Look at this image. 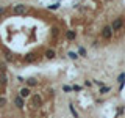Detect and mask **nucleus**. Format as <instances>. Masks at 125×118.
Returning a JSON list of instances; mask_svg holds the SVG:
<instances>
[{"label":"nucleus","instance_id":"4","mask_svg":"<svg viewBox=\"0 0 125 118\" xmlns=\"http://www.w3.org/2000/svg\"><path fill=\"white\" fill-rule=\"evenodd\" d=\"M122 27H124V19L122 17H116L114 21H113V24H111L113 31H120V30H122Z\"/></svg>","mask_w":125,"mask_h":118},{"label":"nucleus","instance_id":"24","mask_svg":"<svg viewBox=\"0 0 125 118\" xmlns=\"http://www.w3.org/2000/svg\"><path fill=\"white\" fill-rule=\"evenodd\" d=\"M5 13H6V10H5V8L2 6V8H0V16H3V14H5Z\"/></svg>","mask_w":125,"mask_h":118},{"label":"nucleus","instance_id":"18","mask_svg":"<svg viewBox=\"0 0 125 118\" xmlns=\"http://www.w3.org/2000/svg\"><path fill=\"white\" fill-rule=\"evenodd\" d=\"M58 8H60V3H53V5H49V6H47V10L55 11V10H58Z\"/></svg>","mask_w":125,"mask_h":118},{"label":"nucleus","instance_id":"21","mask_svg":"<svg viewBox=\"0 0 125 118\" xmlns=\"http://www.w3.org/2000/svg\"><path fill=\"white\" fill-rule=\"evenodd\" d=\"M16 79H17V82H19V84H25V82H27V79H23V77H21V76H17Z\"/></svg>","mask_w":125,"mask_h":118},{"label":"nucleus","instance_id":"6","mask_svg":"<svg viewBox=\"0 0 125 118\" xmlns=\"http://www.w3.org/2000/svg\"><path fill=\"white\" fill-rule=\"evenodd\" d=\"M14 105H16V107H17V109H23V107H25V102H23V98L22 96H19V94H17V96H14Z\"/></svg>","mask_w":125,"mask_h":118},{"label":"nucleus","instance_id":"13","mask_svg":"<svg viewBox=\"0 0 125 118\" xmlns=\"http://www.w3.org/2000/svg\"><path fill=\"white\" fill-rule=\"evenodd\" d=\"M77 54L80 55V57H88V50H86L83 46H78V50H77Z\"/></svg>","mask_w":125,"mask_h":118},{"label":"nucleus","instance_id":"8","mask_svg":"<svg viewBox=\"0 0 125 118\" xmlns=\"http://www.w3.org/2000/svg\"><path fill=\"white\" fill-rule=\"evenodd\" d=\"M117 82H119V91H120V90L124 88V85H125V73H120V74H119Z\"/></svg>","mask_w":125,"mask_h":118},{"label":"nucleus","instance_id":"15","mask_svg":"<svg viewBox=\"0 0 125 118\" xmlns=\"http://www.w3.org/2000/svg\"><path fill=\"white\" fill-rule=\"evenodd\" d=\"M111 91V87H108V85H103V87H100V90H99V93L100 94H106Z\"/></svg>","mask_w":125,"mask_h":118},{"label":"nucleus","instance_id":"11","mask_svg":"<svg viewBox=\"0 0 125 118\" xmlns=\"http://www.w3.org/2000/svg\"><path fill=\"white\" fill-rule=\"evenodd\" d=\"M3 57H5V60H6V61H10V63L16 61V58L13 57V54H11L10 50H5V55H3Z\"/></svg>","mask_w":125,"mask_h":118},{"label":"nucleus","instance_id":"23","mask_svg":"<svg viewBox=\"0 0 125 118\" xmlns=\"http://www.w3.org/2000/svg\"><path fill=\"white\" fill-rule=\"evenodd\" d=\"M91 85H92L91 80H84V87H91Z\"/></svg>","mask_w":125,"mask_h":118},{"label":"nucleus","instance_id":"19","mask_svg":"<svg viewBox=\"0 0 125 118\" xmlns=\"http://www.w3.org/2000/svg\"><path fill=\"white\" fill-rule=\"evenodd\" d=\"M5 105H6V98L0 96V109H2V107H5Z\"/></svg>","mask_w":125,"mask_h":118},{"label":"nucleus","instance_id":"7","mask_svg":"<svg viewBox=\"0 0 125 118\" xmlns=\"http://www.w3.org/2000/svg\"><path fill=\"white\" fill-rule=\"evenodd\" d=\"M44 55H45L47 60H53V58L56 57V50H55V49H47L44 52Z\"/></svg>","mask_w":125,"mask_h":118},{"label":"nucleus","instance_id":"1","mask_svg":"<svg viewBox=\"0 0 125 118\" xmlns=\"http://www.w3.org/2000/svg\"><path fill=\"white\" fill-rule=\"evenodd\" d=\"M13 13L16 16H23L28 13V6L23 5V3H16V5L13 6Z\"/></svg>","mask_w":125,"mask_h":118},{"label":"nucleus","instance_id":"16","mask_svg":"<svg viewBox=\"0 0 125 118\" xmlns=\"http://www.w3.org/2000/svg\"><path fill=\"white\" fill-rule=\"evenodd\" d=\"M69 110H70V113H72V117H73V118H80L78 112L75 110V107H73V104H69Z\"/></svg>","mask_w":125,"mask_h":118},{"label":"nucleus","instance_id":"3","mask_svg":"<svg viewBox=\"0 0 125 118\" xmlns=\"http://www.w3.org/2000/svg\"><path fill=\"white\" fill-rule=\"evenodd\" d=\"M30 102H31V107H39V105L42 104V96L39 93H34V94H31L30 96Z\"/></svg>","mask_w":125,"mask_h":118},{"label":"nucleus","instance_id":"10","mask_svg":"<svg viewBox=\"0 0 125 118\" xmlns=\"http://www.w3.org/2000/svg\"><path fill=\"white\" fill-rule=\"evenodd\" d=\"M75 36H77L75 30H67V31H66V39H69V41H73Z\"/></svg>","mask_w":125,"mask_h":118},{"label":"nucleus","instance_id":"17","mask_svg":"<svg viewBox=\"0 0 125 118\" xmlns=\"http://www.w3.org/2000/svg\"><path fill=\"white\" fill-rule=\"evenodd\" d=\"M62 91H64V93H72L73 90H72L70 85H62Z\"/></svg>","mask_w":125,"mask_h":118},{"label":"nucleus","instance_id":"20","mask_svg":"<svg viewBox=\"0 0 125 118\" xmlns=\"http://www.w3.org/2000/svg\"><path fill=\"white\" fill-rule=\"evenodd\" d=\"M72 90H73V91H81V90H83V87H80V85H72Z\"/></svg>","mask_w":125,"mask_h":118},{"label":"nucleus","instance_id":"12","mask_svg":"<svg viewBox=\"0 0 125 118\" xmlns=\"http://www.w3.org/2000/svg\"><path fill=\"white\" fill-rule=\"evenodd\" d=\"M23 60H25L27 63H33L34 60H36V55L34 54H27L25 57H23Z\"/></svg>","mask_w":125,"mask_h":118},{"label":"nucleus","instance_id":"14","mask_svg":"<svg viewBox=\"0 0 125 118\" xmlns=\"http://www.w3.org/2000/svg\"><path fill=\"white\" fill-rule=\"evenodd\" d=\"M67 57L70 58V60L75 61V60H78V57H80V55H78L77 52H73V50H69V52H67Z\"/></svg>","mask_w":125,"mask_h":118},{"label":"nucleus","instance_id":"9","mask_svg":"<svg viewBox=\"0 0 125 118\" xmlns=\"http://www.w3.org/2000/svg\"><path fill=\"white\" fill-rule=\"evenodd\" d=\"M25 84H27V87L33 88V87H38V80H36L34 77H28V79H27V82H25Z\"/></svg>","mask_w":125,"mask_h":118},{"label":"nucleus","instance_id":"22","mask_svg":"<svg viewBox=\"0 0 125 118\" xmlns=\"http://www.w3.org/2000/svg\"><path fill=\"white\" fill-rule=\"evenodd\" d=\"M94 84L99 85V87H103V82H102V80H94Z\"/></svg>","mask_w":125,"mask_h":118},{"label":"nucleus","instance_id":"5","mask_svg":"<svg viewBox=\"0 0 125 118\" xmlns=\"http://www.w3.org/2000/svg\"><path fill=\"white\" fill-rule=\"evenodd\" d=\"M19 96H22L23 98V99H27V98H30L31 96V88H30V87H22V88H21V91H19Z\"/></svg>","mask_w":125,"mask_h":118},{"label":"nucleus","instance_id":"2","mask_svg":"<svg viewBox=\"0 0 125 118\" xmlns=\"http://www.w3.org/2000/svg\"><path fill=\"white\" fill-rule=\"evenodd\" d=\"M113 29H111V25H105L103 29H102V31H100V35H102V38L103 39H106V41H109V39L113 38Z\"/></svg>","mask_w":125,"mask_h":118}]
</instances>
